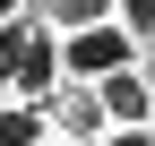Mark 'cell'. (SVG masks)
Returning <instances> with one entry per match:
<instances>
[{
    "label": "cell",
    "mask_w": 155,
    "mask_h": 146,
    "mask_svg": "<svg viewBox=\"0 0 155 146\" xmlns=\"http://www.w3.org/2000/svg\"><path fill=\"white\" fill-rule=\"evenodd\" d=\"M147 52H138V34H121L104 17V26H78V34H61V78L69 86H95V78H112V69H138Z\"/></svg>",
    "instance_id": "obj_2"
},
{
    "label": "cell",
    "mask_w": 155,
    "mask_h": 146,
    "mask_svg": "<svg viewBox=\"0 0 155 146\" xmlns=\"http://www.w3.org/2000/svg\"><path fill=\"white\" fill-rule=\"evenodd\" d=\"M17 9H26V0H0V26H9V17H17Z\"/></svg>",
    "instance_id": "obj_10"
},
{
    "label": "cell",
    "mask_w": 155,
    "mask_h": 146,
    "mask_svg": "<svg viewBox=\"0 0 155 146\" xmlns=\"http://www.w3.org/2000/svg\"><path fill=\"white\" fill-rule=\"evenodd\" d=\"M95 103H104L112 129H147V69H112V78H95Z\"/></svg>",
    "instance_id": "obj_4"
},
{
    "label": "cell",
    "mask_w": 155,
    "mask_h": 146,
    "mask_svg": "<svg viewBox=\"0 0 155 146\" xmlns=\"http://www.w3.org/2000/svg\"><path fill=\"white\" fill-rule=\"evenodd\" d=\"M112 26L138 34V52H147V34H155V0H112Z\"/></svg>",
    "instance_id": "obj_7"
},
{
    "label": "cell",
    "mask_w": 155,
    "mask_h": 146,
    "mask_svg": "<svg viewBox=\"0 0 155 146\" xmlns=\"http://www.w3.org/2000/svg\"><path fill=\"white\" fill-rule=\"evenodd\" d=\"M95 146H155V138H147V129H104Z\"/></svg>",
    "instance_id": "obj_8"
},
{
    "label": "cell",
    "mask_w": 155,
    "mask_h": 146,
    "mask_svg": "<svg viewBox=\"0 0 155 146\" xmlns=\"http://www.w3.org/2000/svg\"><path fill=\"white\" fill-rule=\"evenodd\" d=\"M61 86V34H43L26 9L0 26V103H43Z\"/></svg>",
    "instance_id": "obj_1"
},
{
    "label": "cell",
    "mask_w": 155,
    "mask_h": 146,
    "mask_svg": "<svg viewBox=\"0 0 155 146\" xmlns=\"http://www.w3.org/2000/svg\"><path fill=\"white\" fill-rule=\"evenodd\" d=\"M26 17H35L43 34H78V26H104L112 0H26Z\"/></svg>",
    "instance_id": "obj_5"
},
{
    "label": "cell",
    "mask_w": 155,
    "mask_h": 146,
    "mask_svg": "<svg viewBox=\"0 0 155 146\" xmlns=\"http://www.w3.org/2000/svg\"><path fill=\"white\" fill-rule=\"evenodd\" d=\"M43 146H61V138H43Z\"/></svg>",
    "instance_id": "obj_11"
},
{
    "label": "cell",
    "mask_w": 155,
    "mask_h": 146,
    "mask_svg": "<svg viewBox=\"0 0 155 146\" xmlns=\"http://www.w3.org/2000/svg\"><path fill=\"white\" fill-rule=\"evenodd\" d=\"M43 120H52V138H61V146H95V138L112 129L104 103H95V86H69V78L43 95Z\"/></svg>",
    "instance_id": "obj_3"
},
{
    "label": "cell",
    "mask_w": 155,
    "mask_h": 146,
    "mask_svg": "<svg viewBox=\"0 0 155 146\" xmlns=\"http://www.w3.org/2000/svg\"><path fill=\"white\" fill-rule=\"evenodd\" d=\"M138 69H147V95H155V60H138ZM147 138H155V103H147Z\"/></svg>",
    "instance_id": "obj_9"
},
{
    "label": "cell",
    "mask_w": 155,
    "mask_h": 146,
    "mask_svg": "<svg viewBox=\"0 0 155 146\" xmlns=\"http://www.w3.org/2000/svg\"><path fill=\"white\" fill-rule=\"evenodd\" d=\"M147 52H155V34H147Z\"/></svg>",
    "instance_id": "obj_12"
},
{
    "label": "cell",
    "mask_w": 155,
    "mask_h": 146,
    "mask_svg": "<svg viewBox=\"0 0 155 146\" xmlns=\"http://www.w3.org/2000/svg\"><path fill=\"white\" fill-rule=\"evenodd\" d=\"M43 138H52L43 103H0V146H43Z\"/></svg>",
    "instance_id": "obj_6"
}]
</instances>
